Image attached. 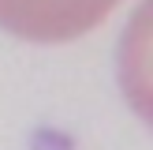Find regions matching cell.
<instances>
[{
    "label": "cell",
    "instance_id": "1",
    "mask_svg": "<svg viewBox=\"0 0 153 150\" xmlns=\"http://www.w3.org/2000/svg\"><path fill=\"white\" fill-rule=\"evenodd\" d=\"M120 0H0V26L41 45L75 41L108 19Z\"/></svg>",
    "mask_w": 153,
    "mask_h": 150
}]
</instances>
